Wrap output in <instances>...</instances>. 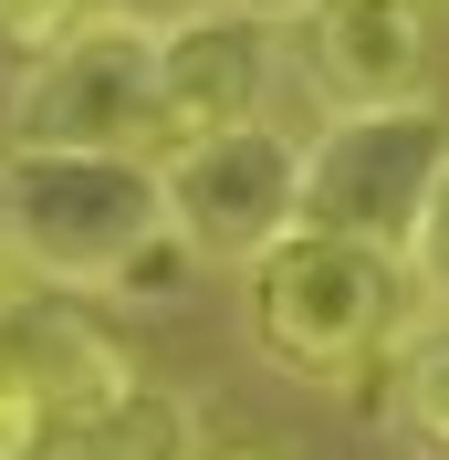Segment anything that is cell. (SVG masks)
Returning <instances> with one entry per match:
<instances>
[{
	"instance_id": "52a82bcc",
	"label": "cell",
	"mask_w": 449,
	"mask_h": 460,
	"mask_svg": "<svg viewBox=\"0 0 449 460\" xmlns=\"http://www.w3.org/2000/svg\"><path fill=\"white\" fill-rule=\"evenodd\" d=\"M261 94H272V31L241 11H209V22L157 42V146L261 126Z\"/></svg>"
},
{
	"instance_id": "8fae6325",
	"label": "cell",
	"mask_w": 449,
	"mask_h": 460,
	"mask_svg": "<svg viewBox=\"0 0 449 460\" xmlns=\"http://www.w3.org/2000/svg\"><path fill=\"white\" fill-rule=\"evenodd\" d=\"M53 429H63L53 398H42L11 356H0V460H42V450H53Z\"/></svg>"
},
{
	"instance_id": "30bf717a",
	"label": "cell",
	"mask_w": 449,
	"mask_h": 460,
	"mask_svg": "<svg viewBox=\"0 0 449 460\" xmlns=\"http://www.w3.org/2000/svg\"><path fill=\"white\" fill-rule=\"evenodd\" d=\"M94 31V0H0V42L11 53H63V42H84Z\"/></svg>"
},
{
	"instance_id": "277c9868",
	"label": "cell",
	"mask_w": 449,
	"mask_h": 460,
	"mask_svg": "<svg viewBox=\"0 0 449 460\" xmlns=\"http://www.w3.org/2000/svg\"><path fill=\"white\" fill-rule=\"evenodd\" d=\"M304 168H313V146L282 137V126H230V137H198V146L157 157L178 241L198 261H230V272L272 261L304 230Z\"/></svg>"
},
{
	"instance_id": "8992f818",
	"label": "cell",
	"mask_w": 449,
	"mask_h": 460,
	"mask_svg": "<svg viewBox=\"0 0 449 460\" xmlns=\"http://www.w3.org/2000/svg\"><path fill=\"white\" fill-rule=\"evenodd\" d=\"M304 63H313V94L335 115H408V105H428V63H439L428 0H324L304 22Z\"/></svg>"
},
{
	"instance_id": "9c48e42d",
	"label": "cell",
	"mask_w": 449,
	"mask_h": 460,
	"mask_svg": "<svg viewBox=\"0 0 449 460\" xmlns=\"http://www.w3.org/2000/svg\"><path fill=\"white\" fill-rule=\"evenodd\" d=\"M387 429L418 460H449V314L397 324V345H387Z\"/></svg>"
},
{
	"instance_id": "6da1fadb",
	"label": "cell",
	"mask_w": 449,
	"mask_h": 460,
	"mask_svg": "<svg viewBox=\"0 0 449 460\" xmlns=\"http://www.w3.org/2000/svg\"><path fill=\"white\" fill-rule=\"evenodd\" d=\"M0 252L53 293H178V272L198 261L168 220L157 157H105V146H11Z\"/></svg>"
},
{
	"instance_id": "9a60e30c",
	"label": "cell",
	"mask_w": 449,
	"mask_h": 460,
	"mask_svg": "<svg viewBox=\"0 0 449 460\" xmlns=\"http://www.w3.org/2000/svg\"><path fill=\"white\" fill-rule=\"evenodd\" d=\"M198 460H293V450H282V439H209Z\"/></svg>"
},
{
	"instance_id": "7a4b0ae2",
	"label": "cell",
	"mask_w": 449,
	"mask_h": 460,
	"mask_svg": "<svg viewBox=\"0 0 449 460\" xmlns=\"http://www.w3.org/2000/svg\"><path fill=\"white\" fill-rule=\"evenodd\" d=\"M397 272L387 252L335 241V230H293L272 261H251V345L304 387H345L397 345Z\"/></svg>"
},
{
	"instance_id": "4fadbf2b",
	"label": "cell",
	"mask_w": 449,
	"mask_h": 460,
	"mask_svg": "<svg viewBox=\"0 0 449 460\" xmlns=\"http://www.w3.org/2000/svg\"><path fill=\"white\" fill-rule=\"evenodd\" d=\"M220 0H94V22L105 31H146V42H168V31H189V22H209Z\"/></svg>"
},
{
	"instance_id": "5b68a950",
	"label": "cell",
	"mask_w": 449,
	"mask_h": 460,
	"mask_svg": "<svg viewBox=\"0 0 449 460\" xmlns=\"http://www.w3.org/2000/svg\"><path fill=\"white\" fill-rule=\"evenodd\" d=\"M11 126H22V146H105V157H146V137H157V42L94 22L84 42H63V53H42L22 74Z\"/></svg>"
},
{
	"instance_id": "ba28073f",
	"label": "cell",
	"mask_w": 449,
	"mask_h": 460,
	"mask_svg": "<svg viewBox=\"0 0 449 460\" xmlns=\"http://www.w3.org/2000/svg\"><path fill=\"white\" fill-rule=\"evenodd\" d=\"M198 450H209V439H198V408L178 398V387H136V398L105 408V419L53 429L42 460H198Z\"/></svg>"
},
{
	"instance_id": "3957f363",
	"label": "cell",
	"mask_w": 449,
	"mask_h": 460,
	"mask_svg": "<svg viewBox=\"0 0 449 460\" xmlns=\"http://www.w3.org/2000/svg\"><path fill=\"white\" fill-rule=\"evenodd\" d=\"M449 168V115L408 105V115H335L313 137L304 168V230H335V241H365L408 272V241L428 220V189Z\"/></svg>"
},
{
	"instance_id": "5bb4252c",
	"label": "cell",
	"mask_w": 449,
	"mask_h": 460,
	"mask_svg": "<svg viewBox=\"0 0 449 460\" xmlns=\"http://www.w3.org/2000/svg\"><path fill=\"white\" fill-rule=\"evenodd\" d=\"M220 11H241V22H261V31H272V22H313L324 0H220Z\"/></svg>"
},
{
	"instance_id": "7c38bea8",
	"label": "cell",
	"mask_w": 449,
	"mask_h": 460,
	"mask_svg": "<svg viewBox=\"0 0 449 460\" xmlns=\"http://www.w3.org/2000/svg\"><path fill=\"white\" fill-rule=\"evenodd\" d=\"M408 293H428V314H449V168H439V189H428L418 241H408Z\"/></svg>"
}]
</instances>
